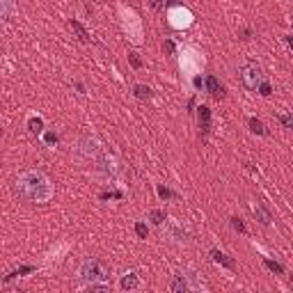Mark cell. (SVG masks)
<instances>
[{"mask_svg": "<svg viewBox=\"0 0 293 293\" xmlns=\"http://www.w3.org/2000/svg\"><path fill=\"white\" fill-rule=\"evenodd\" d=\"M78 280L83 284H96V282H110V268L106 261H101L96 256H89L78 266Z\"/></svg>", "mask_w": 293, "mask_h": 293, "instance_id": "7a4b0ae2", "label": "cell"}, {"mask_svg": "<svg viewBox=\"0 0 293 293\" xmlns=\"http://www.w3.org/2000/svg\"><path fill=\"white\" fill-rule=\"evenodd\" d=\"M28 126H30V131L35 133V135H37V133H42V131H44V122H42V119H39V117H32L30 122H28Z\"/></svg>", "mask_w": 293, "mask_h": 293, "instance_id": "5bb4252c", "label": "cell"}, {"mask_svg": "<svg viewBox=\"0 0 293 293\" xmlns=\"http://www.w3.org/2000/svg\"><path fill=\"white\" fill-rule=\"evenodd\" d=\"M16 16V5L14 0H0V19H14Z\"/></svg>", "mask_w": 293, "mask_h": 293, "instance_id": "52a82bcc", "label": "cell"}, {"mask_svg": "<svg viewBox=\"0 0 293 293\" xmlns=\"http://www.w3.org/2000/svg\"><path fill=\"white\" fill-rule=\"evenodd\" d=\"M231 227H234L236 231H245V225H243V222H241L238 218H231Z\"/></svg>", "mask_w": 293, "mask_h": 293, "instance_id": "d6986e66", "label": "cell"}, {"mask_svg": "<svg viewBox=\"0 0 293 293\" xmlns=\"http://www.w3.org/2000/svg\"><path fill=\"white\" fill-rule=\"evenodd\" d=\"M204 85H206V89H209L213 96H218V99L222 96V94H225V89H222V85H220V81L215 78V76H206V83H204Z\"/></svg>", "mask_w": 293, "mask_h": 293, "instance_id": "ba28073f", "label": "cell"}, {"mask_svg": "<svg viewBox=\"0 0 293 293\" xmlns=\"http://www.w3.org/2000/svg\"><path fill=\"white\" fill-rule=\"evenodd\" d=\"M254 213H256V215H259V218H261V220H259L261 225H268V222H270V213L266 211L263 206H256V209H254Z\"/></svg>", "mask_w": 293, "mask_h": 293, "instance_id": "9a60e30c", "label": "cell"}, {"mask_svg": "<svg viewBox=\"0 0 293 293\" xmlns=\"http://www.w3.org/2000/svg\"><path fill=\"white\" fill-rule=\"evenodd\" d=\"M209 124H211V113H209V108L202 106L200 108V126H202V131H209Z\"/></svg>", "mask_w": 293, "mask_h": 293, "instance_id": "30bf717a", "label": "cell"}, {"mask_svg": "<svg viewBox=\"0 0 293 293\" xmlns=\"http://www.w3.org/2000/svg\"><path fill=\"white\" fill-rule=\"evenodd\" d=\"M266 266H268L270 270H275V273H282V266H280V263H275V261H266Z\"/></svg>", "mask_w": 293, "mask_h": 293, "instance_id": "ffe728a7", "label": "cell"}, {"mask_svg": "<svg viewBox=\"0 0 293 293\" xmlns=\"http://www.w3.org/2000/svg\"><path fill=\"white\" fill-rule=\"evenodd\" d=\"M181 277L186 280L188 291H202V289H209L206 287V282H204V277H202L200 273H195V270H183Z\"/></svg>", "mask_w": 293, "mask_h": 293, "instance_id": "277c9868", "label": "cell"}, {"mask_svg": "<svg viewBox=\"0 0 293 293\" xmlns=\"http://www.w3.org/2000/svg\"><path fill=\"white\" fill-rule=\"evenodd\" d=\"M248 124H250V131H252V133H256V135H266V126H263L261 122H259V119L252 117V119L248 122Z\"/></svg>", "mask_w": 293, "mask_h": 293, "instance_id": "7c38bea8", "label": "cell"}, {"mask_svg": "<svg viewBox=\"0 0 293 293\" xmlns=\"http://www.w3.org/2000/svg\"><path fill=\"white\" fill-rule=\"evenodd\" d=\"M165 236H167L169 241H174V243H186V241H188V231L183 229V227L176 225L174 220H169L167 227H165Z\"/></svg>", "mask_w": 293, "mask_h": 293, "instance_id": "5b68a950", "label": "cell"}, {"mask_svg": "<svg viewBox=\"0 0 293 293\" xmlns=\"http://www.w3.org/2000/svg\"><path fill=\"white\" fill-rule=\"evenodd\" d=\"M151 220H154L156 225H163V220H165V213H163V211H151Z\"/></svg>", "mask_w": 293, "mask_h": 293, "instance_id": "ac0fdd59", "label": "cell"}, {"mask_svg": "<svg viewBox=\"0 0 293 293\" xmlns=\"http://www.w3.org/2000/svg\"><path fill=\"white\" fill-rule=\"evenodd\" d=\"M158 195H161V197H172V193H169L167 188H158Z\"/></svg>", "mask_w": 293, "mask_h": 293, "instance_id": "7402d4cb", "label": "cell"}, {"mask_svg": "<svg viewBox=\"0 0 293 293\" xmlns=\"http://www.w3.org/2000/svg\"><path fill=\"white\" fill-rule=\"evenodd\" d=\"M135 96H137V99H149V96H151V89L144 87V85H137V87H135Z\"/></svg>", "mask_w": 293, "mask_h": 293, "instance_id": "2e32d148", "label": "cell"}, {"mask_svg": "<svg viewBox=\"0 0 293 293\" xmlns=\"http://www.w3.org/2000/svg\"><path fill=\"white\" fill-rule=\"evenodd\" d=\"M0 137H2V128H0Z\"/></svg>", "mask_w": 293, "mask_h": 293, "instance_id": "cb8c5ba5", "label": "cell"}, {"mask_svg": "<svg viewBox=\"0 0 293 293\" xmlns=\"http://www.w3.org/2000/svg\"><path fill=\"white\" fill-rule=\"evenodd\" d=\"M119 287L124 289V291H135V289L142 287V282H140V277H137L135 273H126V275H122Z\"/></svg>", "mask_w": 293, "mask_h": 293, "instance_id": "8992f818", "label": "cell"}, {"mask_svg": "<svg viewBox=\"0 0 293 293\" xmlns=\"http://www.w3.org/2000/svg\"><path fill=\"white\" fill-rule=\"evenodd\" d=\"M172 291L174 293H183V291H188V284H186V280L181 277V273L174 277V282H172Z\"/></svg>", "mask_w": 293, "mask_h": 293, "instance_id": "4fadbf2b", "label": "cell"}, {"mask_svg": "<svg viewBox=\"0 0 293 293\" xmlns=\"http://www.w3.org/2000/svg\"><path fill=\"white\" fill-rule=\"evenodd\" d=\"M263 81H266L263 78V69L256 62H245L241 67V83H243L250 92H256L263 85Z\"/></svg>", "mask_w": 293, "mask_h": 293, "instance_id": "3957f363", "label": "cell"}, {"mask_svg": "<svg viewBox=\"0 0 293 293\" xmlns=\"http://www.w3.org/2000/svg\"><path fill=\"white\" fill-rule=\"evenodd\" d=\"M14 190L23 202H30V204H46L55 197V186L53 181L44 174V172H37V169H28V172H21L16 179H14Z\"/></svg>", "mask_w": 293, "mask_h": 293, "instance_id": "6da1fadb", "label": "cell"}, {"mask_svg": "<svg viewBox=\"0 0 293 293\" xmlns=\"http://www.w3.org/2000/svg\"><path fill=\"white\" fill-rule=\"evenodd\" d=\"M135 234H137L140 238H147V236H149V229H147V225L137 222V225H135Z\"/></svg>", "mask_w": 293, "mask_h": 293, "instance_id": "e0dca14e", "label": "cell"}, {"mask_svg": "<svg viewBox=\"0 0 293 293\" xmlns=\"http://www.w3.org/2000/svg\"><path fill=\"white\" fill-rule=\"evenodd\" d=\"M211 256H213V261H215V263H222L225 268H234V266H236V263L231 261V259L225 254V252H220V250H211Z\"/></svg>", "mask_w": 293, "mask_h": 293, "instance_id": "9c48e42d", "label": "cell"}, {"mask_svg": "<svg viewBox=\"0 0 293 293\" xmlns=\"http://www.w3.org/2000/svg\"><path fill=\"white\" fill-rule=\"evenodd\" d=\"M131 62H133V67H140V60L135 55H131Z\"/></svg>", "mask_w": 293, "mask_h": 293, "instance_id": "603a6c76", "label": "cell"}, {"mask_svg": "<svg viewBox=\"0 0 293 293\" xmlns=\"http://www.w3.org/2000/svg\"><path fill=\"white\" fill-rule=\"evenodd\" d=\"M282 124L287 126V128H291V115H282Z\"/></svg>", "mask_w": 293, "mask_h": 293, "instance_id": "44dd1931", "label": "cell"}, {"mask_svg": "<svg viewBox=\"0 0 293 293\" xmlns=\"http://www.w3.org/2000/svg\"><path fill=\"white\" fill-rule=\"evenodd\" d=\"M71 30H76V35H78V37H81V42H89V35H87V30H85V28H83L81 23H78V21H74L71 19Z\"/></svg>", "mask_w": 293, "mask_h": 293, "instance_id": "8fae6325", "label": "cell"}]
</instances>
